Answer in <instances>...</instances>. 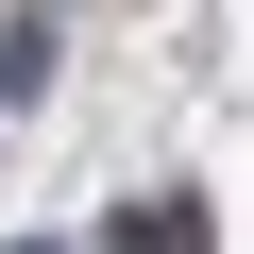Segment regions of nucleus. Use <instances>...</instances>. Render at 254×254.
Masks as SVG:
<instances>
[{"label": "nucleus", "instance_id": "f257e3e1", "mask_svg": "<svg viewBox=\"0 0 254 254\" xmlns=\"http://www.w3.org/2000/svg\"><path fill=\"white\" fill-rule=\"evenodd\" d=\"M119 254H203V220H187V203H136V220H119Z\"/></svg>", "mask_w": 254, "mask_h": 254}]
</instances>
